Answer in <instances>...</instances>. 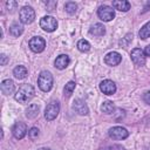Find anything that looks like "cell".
Listing matches in <instances>:
<instances>
[{
	"mask_svg": "<svg viewBox=\"0 0 150 150\" xmlns=\"http://www.w3.org/2000/svg\"><path fill=\"white\" fill-rule=\"evenodd\" d=\"M34 94H35V90H34V87L32 84H22L19 90L16 91V94L14 95V98L19 102V103H27L29 102L33 97H34Z\"/></svg>",
	"mask_w": 150,
	"mask_h": 150,
	"instance_id": "1",
	"label": "cell"
},
{
	"mask_svg": "<svg viewBox=\"0 0 150 150\" xmlns=\"http://www.w3.org/2000/svg\"><path fill=\"white\" fill-rule=\"evenodd\" d=\"M38 84L42 91H49L53 87V75L47 70H42L39 75Z\"/></svg>",
	"mask_w": 150,
	"mask_h": 150,
	"instance_id": "2",
	"label": "cell"
},
{
	"mask_svg": "<svg viewBox=\"0 0 150 150\" xmlns=\"http://www.w3.org/2000/svg\"><path fill=\"white\" fill-rule=\"evenodd\" d=\"M19 16H20V21L22 23H25V25L32 23L35 19V11L30 6H25L20 9Z\"/></svg>",
	"mask_w": 150,
	"mask_h": 150,
	"instance_id": "3",
	"label": "cell"
},
{
	"mask_svg": "<svg viewBox=\"0 0 150 150\" xmlns=\"http://www.w3.org/2000/svg\"><path fill=\"white\" fill-rule=\"evenodd\" d=\"M97 15L102 21H111L115 18V9L108 5H102L97 9Z\"/></svg>",
	"mask_w": 150,
	"mask_h": 150,
	"instance_id": "4",
	"label": "cell"
},
{
	"mask_svg": "<svg viewBox=\"0 0 150 150\" xmlns=\"http://www.w3.org/2000/svg\"><path fill=\"white\" fill-rule=\"evenodd\" d=\"M40 27L45 32H54L57 28V21L52 15H46L40 20Z\"/></svg>",
	"mask_w": 150,
	"mask_h": 150,
	"instance_id": "5",
	"label": "cell"
},
{
	"mask_svg": "<svg viewBox=\"0 0 150 150\" xmlns=\"http://www.w3.org/2000/svg\"><path fill=\"white\" fill-rule=\"evenodd\" d=\"M60 112V104L59 102H50L45 109V117L47 121H53Z\"/></svg>",
	"mask_w": 150,
	"mask_h": 150,
	"instance_id": "6",
	"label": "cell"
},
{
	"mask_svg": "<svg viewBox=\"0 0 150 150\" xmlns=\"http://www.w3.org/2000/svg\"><path fill=\"white\" fill-rule=\"evenodd\" d=\"M108 134H109L110 138L116 139V141L124 139V138H127L129 136V131L123 127H112V128L109 129Z\"/></svg>",
	"mask_w": 150,
	"mask_h": 150,
	"instance_id": "7",
	"label": "cell"
},
{
	"mask_svg": "<svg viewBox=\"0 0 150 150\" xmlns=\"http://www.w3.org/2000/svg\"><path fill=\"white\" fill-rule=\"evenodd\" d=\"M28 45H29V48L34 53H41L46 48V41L41 36H34V38H32L29 40Z\"/></svg>",
	"mask_w": 150,
	"mask_h": 150,
	"instance_id": "8",
	"label": "cell"
},
{
	"mask_svg": "<svg viewBox=\"0 0 150 150\" xmlns=\"http://www.w3.org/2000/svg\"><path fill=\"white\" fill-rule=\"evenodd\" d=\"M130 56L135 66H143L145 63V54H144V50H142L141 48L132 49Z\"/></svg>",
	"mask_w": 150,
	"mask_h": 150,
	"instance_id": "9",
	"label": "cell"
},
{
	"mask_svg": "<svg viewBox=\"0 0 150 150\" xmlns=\"http://www.w3.org/2000/svg\"><path fill=\"white\" fill-rule=\"evenodd\" d=\"M121 61H122V56H121V54L117 53V52H110V53H108V54L104 56V62H105V64H108V66H110V67H114V66L120 64Z\"/></svg>",
	"mask_w": 150,
	"mask_h": 150,
	"instance_id": "10",
	"label": "cell"
},
{
	"mask_svg": "<svg viewBox=\"0 0 150 150\" xmlns=\"http://www.w3.org/2000/svg\"><path fill=\"white\" fill-rule=\"evenodd\" d=\"M12 132L16 139H22L25 137V135L27 134V125L23 122H16L13 127Z\"/></svg>",
	"mask_w": 150,
	"mask_h": 150,
	"instance_id": "11",
	"label": "cell"
},
{
	"mask_svg": "<svg viewBox=\"0 0 150 150\" xmlns=\"http://www.w3.org/2000/svg\"><path fill=\"white\" fill-rule=\"evenodd\" d=\"M100 89L105 95H112L116 91V84L111 80H103L100 83Z\"/></svg>",
	"mask_w": 150,
	"mask_h": 150,
	"instance_id": "12",
	"label": "cell"
},
{
	"mask_svg": "<svg viewBox=\"0 0 150 150\" xmlns=\"http://www.w3.org/2000/svg\"><path fill=\"white\" fill-rule=\"evenodd\" d=\"M73 109L79 114V115H88L89 112V109H88V105L87 103L81 100V98H76L74 102H73Z\"/></svg>",
	"mask_w": 150,
	"mask_h": 150,
	"instance_id": "13",
	"label": "cell"
},
{
	"mask_svg": "<svg viewBox=\"0 0 150 150\" xmlns=\"http://www.w3.org/2000/svg\"><path fill=\"white\" fill-rule=\"evenodd\" d=\"M69 62H70L69 56L66 55V54H61V55H59L56 57L54 64H55V67L57 69H64V68H67V66L69 64Z\"/></svg>",
	"mask_w": 150,
	"mask_h": 150,
	"instance_id": "14",
	"label": "cell"
},
{
	"mask_svg": "<svg viewBox=\"0 0 150 150\" xmlns=\"http://www.w3.org/2000/svg\"><path fill=\"white\" fill-rule=\"evenodd\" d=\"M0 88H1V91L5 94V95H9L14 91V82L9 79L7 80H4L0 84Z\"/></svg>",
	"mask_w": 150,
	"mask_h": 150,
	"instance_id": "15",
	"label": "cell"
},
{
	"mask_svg": "<svg viewBox=\"0 0 150 150\" xmlns=\"http://www.w3.org/2000/svg\"><path fill=\"white\" fill-rule=\"evenodd\" d=\"M112 7L121 12H128L130 9V2L127 0H116L112 1Z\"/></svg>",
	"mask_w": 150,
	"mask_h": 150,
	"instance_id": "16",
	"label": "cell"
},
{
	"mask_svg": "<svg viewBox=\"0 0 150 150\" xmlns=\"http://www.w3.org/2000/svg\"><path fill=\"white\" fill-rule=\"evenodd\" d=\"M89 33L91 35H94V36H102L105 33V27L102 23H95V25H93L90 27Z\"/></svg>",
	"mask_w": 150,
	"mask_h": 150,
	"instance_id": "17",
	"label": "cell"
},
{
	"mask_svg": "<svg viewBox=\"0 0 150 150\" xmlns=\"http://www.w3.org/2000/svg\"><path fill=\"white\" fill-rule=\"evenodd\" d=\"M13 75L15 79L18 80H23L27 75H28V70L26 67L23 66H16L14 69H13Z\"/></svg>",
	"mask_w": 150,
	"mask_h": 150,
	"instance_id": "18",
	"label": "cell"
},
{
	"mask_svg": "<svg viewBox=\"0 0 150 150\" xmlns=\"http://www.w3.org/2000/svg\"><path fill=\"white\" fill-rule=\"evenodd\" d=\"M39 105L38 104H30L26 110V116L28 118H35L39 115Z\"/></svg>",
	"mask_w": 150,
	"mask_h": 150,
	"instance_id": "19",
	"label": "cell"
},
{
	"mask_svg": "<svg viewBox=\"0 0 150 150\" xmlns=\"http://www.w3.org/2000/svg\"><path fill=\"white\" fill-rule=\"evenodd\" d=\"M138 35H139V38H141L142 40H145V39L150 38V21L142 26V28L139 29Z\"/></svg>",
	"mask_w": 150,
	"mask_h": 150,
	"instance_id": "20",
	"label": "cell"
},
{
	"mask_svg": "<svg viewBox=\"0 0 150 150\" xmlns=\"http://www.w3.org/2000/svg\"><path fill=\"white\" fill-rule=\"evenodd\" d=\"M9 33L13 36H20L23 33V27L21 25H19V23H13L9 27Z\"/></svg>",
	"mask_w": 150,
	"mask_h": 150,
	"instance_id": "21",
	"label": "cell"
},
{
	"mask_svg": "<svg viewBox=\"0 0 150 150\" xmlns=\"http://www.w3.org/2000/svg\"><path fill=\"white\" fill-rule=\"evenodd\" d=\"M101 110L104 112V114H112L114 110H115V105L111 101H104L101 105Z\"/></svg>",
	"mask_w": 150,
	"mask_h": 150,
	"instance_id": "22",
	"label": "cell"
},
{
	"mask_svg": "<svg viewBox=\"0 0 150 150\" xmlns=\"http://www.w3.org/2000/svg\"><path fill=\"white\" fill-rule=\"evenodd\" d=\"M75 87H76V83H75L74 81H69V82L64 86V89H63L64 96H66V97H69V96L73 94V91H74Z\"/></svg>",
	"mask_w": 150,
	"mask_h": 150,
	"instance_id": "23",
	"label": "cell"
},
{
	"mask_svg": "<svg viewBox=\"0 0 150 150\" xmlns=\"http://www.w3.org/2000/svg\"><path fill=\"white\" fill-rule=\"evenodd\" d=\"M77 49L80 50V52H88L89 49H90V43L87 41V40H84V39H82V40H80L79 42H77Z\"/></svg>",
	"mask_w": 150,
	"mask_h": 150,
	"instance_id": "24",
	"label": "cell"
},
{
	"mask_svg": "<svg viewBox=\"0 0 150 150\" xmlns=\"http://www.w3.org/2000/svg\"><path fill=\"white\" fill-rule=\"evenodd\" d=\"M64 9H66V12L68 14H75L76 11H77V5L75 2H73V1H69V2H67L64 5Z\"/></svg>",
	"mask_w": 150,
	"mask_h": 150,
	"instance_id": "25",
	"label": "cell"
},
{
	"mask_svg": "<svg viewBox=\"0 0 150 150\" xmlns=\"http://www.w3.org/2000/svg\"><path fill=\"white\" fill-rule=\"evenodd\" d=\"M28 137H29L30 139H36V138L39 137V129L35 128V127L30 128V129L28 130Z\"/></svg>",
	"mask_w": 150,
	"mask_h": 150,
	"instance_id": "26",
	"label": "cell"
},
{
	"mask_svg": "<svg viewBox=\"0 0 150 150\" xmlns=\"http://www.w3.org/2000/svg\"><path fill=\"white\" fill-rule=\"evenodd\" d=\"M7 8L11 11V12H13L15 8H16V2L15 1H7Z\"/></svg>",
	"mask_w": 150,
	"mask_h": 150,
	"instance_id": "27",
	"label": "cell"
},
{
	"mask_svg": "<svg viewBox=\"0 0 150 150\" xmlns=\"http://www.w3.org/2000/svg\"><path fill=\"white\" fill-rule=\"evenodd\" d=\"M7 62H8V57H7L5 54H1V55H0V64H1V66H6Z\"/></svg>",
	"mask_w": 150,
	"mask_h": 150,
	"instance_id": "28",
	"label": "cell"
},
{
	"mask_svg": "<svg viewBox=\"0 0 150 150\" xmlns=\"http://www.w3.org/2000/svg\"><path fill=\"white\" fill-rule=\"evenodd\" d=\"M143 101H144L146 104H150V91L144 93V95H143Z\"/></svg>",
	"mask_w": 150,
	"mask_h": 150,
	"instance_id": "29",
	"label": "cell"
},
{
	"mask_svg": "<svg viewBox=\"0 0 150 150\" xmlns=\"http://www.w3.org/2000/svg\"><path fill=\"white\" fill-rule=\"evenodd\" d=\"M47 6H48L47 11H54V7L56 6V2L55 1L54 2H47Z\"/></svg>",
	"mask_w": 150,
	"mask_h": 150,
	"instance_id": "30",
	"label": "cell"
},
{
	"mask_svg": "<svg viewBox=\"0 0 150 150\" xmlns=\"http://www.w3.org/2000/svg\"><path fill=\"white\" fill-rule=\"evenodd\" d=\"M144 54H145V56H150V45L145 47V49H144Z\"/></svg>",
	"mask_w": 150,
	"mask_h": 150,
	"instance_id": "31",
	"label": "cell"
},
{
	"mask_svg": "<svg viewBox=\"0 0 150 150\" xmlns=\"http://www.w3.org/2000/svg\"><path fill=\"white\" fill-rule=\"evenodd\" d=\"M38 150H52V149H49V148H40Z\"/></svg>",
	"mask_w": 150,
	"mask_h": 150,
	"instance_id": "32",
	"label": "cell"
},
{
	"mask_svg": "<svg viewBox=\"0 0 150 150\" xmlns=\"http://www.w3.org/2000/svg\"><path fill=\"white\" fill-rule=\"evenodd\" d=\"M100 150H109V149H100Z\"/></svg>",
	"mask_w": 150,
	"mask_h": 150,
	"instance_id": "33",
	"label": "cell"
}]
</instances>
